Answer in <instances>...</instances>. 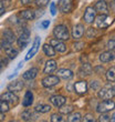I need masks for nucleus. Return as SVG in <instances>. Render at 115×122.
<instances>
[{
  "label": "nucleus",
  "instance_id": "26",
  "mask_svg": "<svg viewBox=\"0 0 115 122\" xmlns=\"http://www.w3.org/2000/svg\"><path fill=\"white\" fill-rule=\"evenodd\" d=\"M5 50H6L7 56H8L10 59H14L17 56H18V53H19V51H18L17 49H14L13 47H8V48H6Z\"/></svg>",
  "mask_w": 115,
  "mask_h": 122
},
{
  "label": "nucleus",
  "instance_id": "43",
  "mask_svg": "<svg viewBox=\"0 0 115 122\" xmlns=\"http://www.w3.org/2000/svg\"><path fill=\"white\" fill-rule=\"evenodd\" d=\"M3 12H5V6H3V2L0 1V16L3 15Z\"/></svg>",
  "mask_w": 115,
  "mask_h": 122
},
{
  "label": "nucleus",
  "instance_id": "28",
  "mask_svg": "<svg viewBox=\"0 0 115 122\" xmlns=\"http://www.w3.org/2000/svg\"><path fill=\"white\" fill-rule=\"evenodd\" d=\"M106 79L110 82H114L115 81V67L110 68L107 72H106Z\"/></svg>",
  "mask_w": 115,
  "mask_h": 122
},
{
  "label": "nucleus",
  "instance_id": "20",
  "mask_svg": "<svg viewBox=\"0 0 115 122\" xmlns=\"http://www.w3.org/2000/svg\"><path fill=\"white\" fill-rule=\"evenodd\" d=\"M57 69V62L54 60H49L47 63H45V67L43 69V72L47 74H50L52 73L53 71Z\"/></svg>",
  "mask_w": 115,
  "mask_h": 122
},
{
  "label": "nucleus",
  "instance_id": "33",
  "mask_svg": "<svg viewBox=\"0 0 115 122\" xmlns=\"http://www.w3.org/2000/svg\"><path fill=\"white\" fill-rule=\"evenodd\" d=\"M62 116L61 114H58V113H54V114H52L51 116V121L52 122H61L62 121Z\"/></svg>",
  "mask_w": 115,
  "mask_h": 122
},
{
  "label": "nucleus",
  "instance_id": "47",
  "mask_svg": "<svg viewBox=\"0 0 115 122\" xmlns=\"http://www.w3.org/2000/svg\"><path fill=\"white\" fill-rule=\"evenodd\" d=\"M112 90H113V94L115 96V84H113V87H112Z\"/></svg>",
  "mask_w": 115,
  "mask_h": 122
},
{
  "label": "nucleus",
  "instance_id": "14",
  "mask_svg": "<svg viewBox=\"0 0 115 122\" xmlns=\"http://www.w3.org/2000/svg\"><path fill=\"white\" fill-rule=\"evenodd\" d=\"M114 59H115V53L112 50L102 52V53L100 55V60L102 61V62H111V61H113Z\"/></svg>",
  "mask_w": 115,
  "mask_h": 122
},
{
  "label": "nucleus",
  "instance_id": "32",
  "mask_svg": "<svg viewBox=\"0 0 115 122\" xmlns=\"http://www.w3.org/2000/svg\"><path fill=\"white\" fill-rule=\"evenodd\" d=\"M7 111H9V104H8V102L3 101V100H0V112L5 113Z\"/></svg>",
  "mask_w": 115,
  "mask_h": 122
},
{
  "label": "nucleus",
  "instance_id": "45",
  "mask_svg": "<svg viewBox=\"0 0 115 122\" xmlns=\"http://www.w3.org/2000/svg\"><path fill=\"white\" fill-rule=\"evenodd\" d=\"M5 120V114L2 112H0V121H3Z\"/></svg>",
  "mask_w": 115,
  "mask_h": 122
},
{
  "label": "nucleus",
  "instance_id": "3",
  "mask_svg": "<svg viewBox=\"0 0 115 122\" xmlns=\"http://www.w3.org/2000/svg\"><path fill=\"white\" fill-rule=\"evenodd\" d=\"M95 25L97 28H101V29H105L113 22L112 18H110L107 15H100L99 17L95 18Z\"/></svg>",
  "mask_w": 115,
  "mask_h": 122
},
{
  "label": "nucleus",
  "instance_id": "30",
  "mask_svg": "<svg viewBox=\"0 0 115 122\" xmlns=\"http://www.w3.org/2000/svg\"><path fill=\"white\" fill-rule=\"evenodd\" d=\"M32 117H33V112L30 111V110H26V111L22 112V114H21V118H22V120H24V121H30V120L32 119Z\"/></svg>",
  "mask_w": 115,
  "mask_h": 122
},
{
  "label": "nucleus",
  "instance_id": "40",
  "mask_svg": "<svg viewBox=\"0 0 115 122\" xmlns=\"http://www.w3.org/2000/svg\"><path fill=\"white\" fill-rule=\"evenodd\" d=\"M50 11H51L52 16H54L55 12H57V9H55V3L54 2H51V5H50Z\"/></svg>",
  "mask_w": 115,
  "mask_h": 122
},
{
  "label": "nucleus",
  "instance_id": "48",
  "mask_svg": "<svg viewBox=\"0 0 115 122\" xmlns=\"http://www.w3.org/2000/svg\"><path fill=\"white\" fill-rule=\"evenodd\" d=\"M0 69H1V64H0Z\"/></svg>",
  "mask_w": 115,
  "mask_h": 122
},
{
  "label": "nucleus",
  "instance_id": "4",
  "mask_svg": "<svg viewBox=\"0 0 115 122\" xmlns=\"http://www.w3.org/2000/svg\"><path fill=\"white\" fill-rule=\"evenodd\" d=\"M58 7L63 13H69L73 10L74 2L73 0H60L58 3Z\"/></svg>",
  "mask_w": 115,
  "mask_h": 122
},
{
  "label": "nucleus",
  "instance_id": "37",
  "mask_svg": "<svg viewBox=\"0 0 115 122\" xmlns=\"http://www.w3.org/2000/svg\"><path fill=\"white\" fill-rule=\"evenodd\" d=\"M107 48L110 50H115V38L114 39H111L107 41Z\"/></svg>",
  "mask_w": 115,
  "mask_h": 122
},
{
  "label": "nucleus",
  "instance_id": "10",
  "mask_svg": "<svg viewBox=\"0 0 115 122\" xmlns=\"http://www.w3.org/2000/svg\"><path fill=\"white\" fill-rule=\"evenodd\" d=\"M50 45L55 49V51L58 52H65L67 51V46L64 45L62 40H59V39H52L50 41Z\"/></svg>",
  "mask_w": 115,
  "mask_h": 122
},
{
  "label": "nucleus",
  "instance_id": "13",
  "mask_svg": "<svg viewBox=\"0 0 115 122\" xmlns=\"http://www.w3.org/2000/svg\"><path fill=\"white\" fill-rule=\"evenodd\" d=\"M74 90H75V92L79 93V94H84L87 91V83L83 80L77 81L74 84Z\"/></svg>",
  "mask_w": 115,
  "mask_h": 122
},
{
  "label": "nucleus",
  "instance_id": "29",
  "mask_svg": "<svg viewBox=\"0 0 115 122\" xmlns=\"http://www.w3.org/2000/svg\"><path fill=\"white\" fill-rule=\"evenodd\" d=\"M82 120V116H81V113L79 112H75V113H72L67 118V121L69 122H79Z\"/></svg>",
  "mask_w": 115,
  "mask_h": 122
},
{
  "label": "nucleus",
  "instance_id": "23",
  "mask_svg": "<svg viewBox=\"0 0 115 122\" xmlns=\"http://www.w3.org/2000/svg\"><path fill=\"white\" fill-rule=\"evenodd\" d=\"M93 72V69L91 67V64L85 62L82 64V67L80 68V74L81 76H90Z\"/></svg>",
  "mask_w": 115,
  "mask_h": 122
},
{
  "label": "nucleus",
  "instance_id": "11",
  "mask_svg": "<svg viewBox=\"0 0 115 122\" xmlns=\"http://www.w3.org/2000/svg\"><path fill=\"white\" fill-rule=\"evenodd\" d=\"M114 96L113 94V90L112 88H110L109 86L102 88L101 90L99 91V97L102 100H106V99H112V97Z\"/></svg>",
  "mask_w": 115,
  "mask_h": 122
},
{
  "label": "nucleus",
  "instance_id": "31",
  "mask_svg": "<svg viewBox=\"0 0 115 122\" xmlns=\"http://www.w3.org/2000/svg\"><path fill=\"white\" fill-rule=\"evenodd\" d=\"M73 111V107L72 106H61L60 107V112L61 113H64V114H67V113H70Z\"/></svg>",
  "mask_w": 115,
  "mask_h": 122
},
{
  "label": "nucleus",
  "instance_id": "44",
  "mask_svg": "<svg viewBox=\"0 0 115 122\" xmlns=\"http://www.w3.org/2000/svg\"><path fill=\"white\" fill-rule=\"evenodd\" d=\"M32 1H34V0H21V3H22V5H29V3H31Z\"/></svg>",
  "mask_w": 115,
  "mask_h": 122
},
{
  "label": "nucleus",
  "instance_id": "22",
  "mask_svg": "<svg viewBox=\"0 0 115 122\" xmlns=\"http://www.w3.org/2000/svg\"><path fill=\"white\" fill-rule=\"evenodd\" d=\"M20 17L23 20H33L35 18V11L33 10H23L20 12Z\"/></svg>",
  "mask_w": 115,
  "mask_h": 122
},
{
  "label": "nucleus",
  "instance_id": "8",
  "mask_svg": "<svg viewBox=\"0 0 115 122\" xmlns=\"http://www.w3.org/2000/svg\"><path fill=\"white\" fill-rule=\"evenodd\" d=\"M40 42H41L40 38H39V37H37V38L34 39V41H33V45H32L31 49H30V51L27 53L26 60H29V59H31L32 57H34L35 53H37V52H38V50H39V47H40Z\"/></svg>",
  "mask_w": 115,
  "mask_h": 122
},
{
  "label": "nucleus",
  "instance_id": "34",
  "mask_svg": "<svg viewBox=\"0 0 115 122\" xmlns=\"http://www.w3.org/2000/svg\"><path fill=\"white\" fill-rule=\"evenodd\" d=\"M99 121H100V122H107V121H111V117L107 116L106 113H102V114H101V117H100Z\"/></svg>",
  "mask_w": 115,
  "mask_h": 122
},
{
  "label": "nucleus",
  "instance_id": "12",
  "mask_svg": "<svg viewBox=\"0 0 115 122\" xmlns=\"http://www.w3.org/2000/svg\"><path fill=\"white\" fill-rule=\"evenodd\" d=\"M1 100L10 103V104H17V103H18V97L14 96L12 91L3 93L2 96H1Z\"/></svg>",
  "mask_w": 115,
  "mask_h": 122
},
{
  "label": "nucleus",
  "instance_id": "7",
  "mask_svg": "<svg viewBox=\"0 0 115 122\" xmlns=\"http://www.w3.org/2000/svg\"><path fill=\"white\" fill-rule=\"evenodd\" d=\"M96 12H100L101 15H107L109 13V6L106 3L105 0H99L94 6Z\"/></svg>",
  "mask_w": 115,
  "mask_h": 122
},
{
  "label": "nucleus",
  "instance_id": "18",
  "mask_svg": "<svg viewBox=\"0 0 115 122\" xmlns=\"http://www.w3.org/2000/svg\"><path fill=\"white\" fill-rule=\"evenodd\" d=\"M39 70L37 68H31V69H29L28 71H26L24 73H23L22 78L24 80H32V79H34L37 77V74H38Z\"/></svg>",
  "mask_w": 115,
  "mask_h": 122
},
{
  "label": "nucleus",
  "instance_id": "9",
  "mask_svg": "<svg viewBox=\"0 0 115 122\" xmlns=\"http://www.w3.org/2000/svg\"><path fill=\"white\" fill-rule=\"evenodd\" d=\"M96 18V11L93 7H87L84 13V20L87 23H92Z\"/></svg>",
  "mask_w": 115,
  "mask_h": 122
},
{
  "label": "nucleus",
  "instance_id": "6",
  "mask_svg": "<svg viewBox=\"0 0 115 122\" xmlns=\"http://www.w3.org/2000/svg\"><path fill=\"white\" fill-rule=\"evenodd\" d=\"M59 82H60V79H59L58 76H50V74L42 80V84H43V87H45V88L53 87V86L58 84Z\"/></svg>",
  "mask_w": 115,
  "mask_h": 122
},
{
  "label": "nucleus",
  "instance_id": "36",
  "mask_svg": "<svg viewBox=\"0 0 115 122\" xmlns=\"http://www.w3.org/2000/svg\"><path fill=\"white\" fill-rule=\"evenodd\" d=\"M50 2V0H35V3L38 7H44Z\"/></svg>",
  "mask_w": 115,
  "mask_h": 122
},
{
  "label": "nucleus",
  "instance_id": "19",
  "mask_svg": "<svg viewBox=\"0 0 115 122\" xmlns=\"http://www.w3.org/2000/svg\"><path fill=\"white\" fill-rule=\"evenodd\" d=\"M57 76L64 79V80H69V79H71V78L73 77V73L69 69H60V70H58Z\"/></svg>",
  "mask_w": 115,
  "mask_h": 122
},
{
  "label": "nucleus",
  "instance_id": "17",
  "mask_svg": "<svg viewBox=\"0 0 115 122\" xmlns=\"http://www.w3.org/2000/svg\"><path fill=\"white\" fill-rule=\"evenodd\" d=\"M84 26L83 25H77V26L73 28V31H72V37H73L75 40H79V39L83 36L84 33Z\"/></svg>",
  "mask_w": 115,
  "mask_h": 122
},
{
  "label": "nucleus",
  "instance_id": "38",
  "mask_svg": "<svg viewBox=\"0 0 115 122\" xmlns=\"http://www.w3.org/2000/svg\"><path fill=\"white\" fill-rule=\"evenodd\" d=\"M84 47V43L83 42H77V43H74L73 45V48L74 50H77V51H79V50H81V49Z\"/></svg>",
  "mask_w": 115,
  "mask_h": 122
},
{
  "label": "nucleus",
  "instance_id": "25",
  "mask_svg": "<svg viewBox=\"0 0 115 122\" xmlns=\"http://www.w3.org/2000/svg\"><path fill=\"white\" fill-rule=\"evenodd\" d=\"M43 51L48 57H54L55 56V49L51 45H48V43L43 45Z\"/></svg>",
  "mask_w": 115,
  "mask_h": 122
},
{
  "label": "nucleus",
  "instance_id": "21",
  "mask_svg": "<svg viewBox=\"0 0 115 122\" xmlns=\"http://www.w3.org/2000/svg\"><path fill=\"white\" fill-rule=\"evenodd\" d=\"M23 88V82L21 81H14L12 83H10L8 86V90L9 91H13V92H19L22 90Z\"/></svg>",
  "mask_w": 115,
  "mask_h": 122
},
{
  "label": "nucleus",
  "instance_id": "35",
  "mask_svg": "<svg viewBox=\"0 0 115 122\" xmlns=\"http://www.w3.org/2000/svg\"><path fill=\"white\" fill-rule=\"evenodd\" d=\"M83 121H84V122H94V121H95V119H94L93 114L89 113V114H85V116H84Z\"/></svg>",
  "mask_w": 115,
  "mask_h": 122
},
{
  "label": "nucleus",
  "instance_id": "15",
  "mask_svg": "<svg viewBox=\"0 0 115 122\" xmlns=\"http://www.w3.org/2000/svg\"><path fill=\"white\" fill-rule=\"evenodd\" d=\"M65 101H67V99H65L63 96H53L50 98V102H51L53 106L58 107V108H60L61 106L65 104Z\"/></svg>",
  "mask_w": 115,
  "mask_h": 122
},
{
  "label": "nucleus",
  "instance_id": "46",
  "mask_svg": "<svg viewBox=\"0 0 115 122\" xmlns=\"http://www.w3.org/2000/svg\"><path fill=\"white\" fill-rule=\"evenodd\" d=\"M111 121H113V122H115V113L113 114L112 117H111Z\"/></svg>",
  "mask_w": 115,
  "mask_h": 122
},
{
  "label": "nucleus",
  "instance_id": "41",
  "mask_svg": "<svg viewBox=\"0 0 115 122\" xmlns=\"http://www.w3.org/2000/svg\"><path fill=\"white\" fill-rule=\"evenodd\" d=\"M99 87H100V82H99V81H92V83H91V88H92L93 90H96Z\"/></svg>",
  "mask_w": 115,
  "mask_h": 122
},
{
  "label": "nucleus",
  "instance_id": "24",
  "mask_svg": "<svg viewBox=\"0 0 115 122\" xmlns=\"http://www.w3.org/2000/svg\"><path fill=\"white\" fill-rule=\"evenodd\" d=\"M32 102H33V94H32L31 91H27L22 101L23 107H30L32 104Z\"/></svg>",
  "mask_w": 115,
  "mask_h": 122
},
{
  "label": "nucleus",
  "instance_id": "42",
  "mask_svg": "<svg viewBox=\"0 0 115 122\" xmlns=\"http://www.w3.org/2000/svg\"><path fill=\"white\" fill-rule=\"evenodd\" d=\"M92 35L93 36L95 35V31H94V29H93V28H90L89 31H87V37H89V38H92Z\"/></svg>",
  "mask_w": 115,
  "mask_h": 122
},
{
  "label": "nucleus",
  "instance_id": "2",
  "mask_svg": "<svg viewBox=\"0 0 115 122\" xmlns=\"http://www.w3.org/2000/svg\"><path fill=\"white\" fill-rule=\"evenodd\" d=\"M114 109H115V102L110 99H106L104 101H102V102H100L97 104V107H96V111L100 113H106Z\"/></svg>",
  "mask_w": 115,
  "mask_h": 122
},
{
  "label": "nucleus",
  "instance_id": "16",
  "mask_svg": "<svg viewBox=\"0 0 115 122\" xmlns=\"http://www.w3.org/2000/svg\"><path fill=\"white\" fill-rule=\"evenodd\" d=\"M2 37H3V40L5 41H7V42H9L10 45L12 43V42H14L17 40L16 39V35H14V32L12 31V30H10V29H7V30H5L3 31V35H2Z\"/></svg>",
  "mask_w": 115,
  "mask_h": 122
},
{
  "label": "nucleus",
  "instance_id": "5",
  "mask_svg": "<svg viewBox=\"0 0 115 122\" xmlns=\"http://www.w3.org/2000/svg\"><path fill=\"white\" fill-rule=\"evenodd\" d=\"M17 41H18V45H19V47L21 49L26 48L27 45H28L29 41H30V31H29L28 29H26L24 31H22Z\"/></svg>",
  "mask_w": 115,
  "mask_h": 122
},
{
  "label": "nucleus",
  "instance_id": "27",
  "mask_svg": "<svg viewBox=\"0 0 115 122\" xmlns=\"http://www.w3.org/2000/svg\"><path fill=\"white\" fill-rule=\"evenodd\" d=\"M51 110V107L49 104H38L35 107V111L37 112H40V113H47Z\"/></svg>",
  "mask_w": 115,
  "mask_h": 122
},
{
  "label": "nucleus",
  "instance_id": "39",
  "mask_svg": "<svg viewBox=\"0 0 115 122\" xmlns=\"http://www.w3.org/2000/svg\"><path fill=\"white\" fill-rule=\"evenodd\" d=\"M49 26H50V20H43V21L40 23V27H41L42 29H47Z\"/></svg>",
  "mask_w": 115,
  "mask_h": 122
},
{
  "label": "nucleus",
  "instance_id": "1",
  "mask_svg": "<svg viewBox=\"0 0 115 122\" xmlns=\"http://www.w3.org/2000/svg\"><path fill=\"white\" fill-rule=\"evenodd\" d=\"M53 35H54V37L57 39H59V40H62V41H64V40H67V39L70 38L69 30H67V28L65 26H63V25H60V26H57V27H55L54 30H53Z\"/></svg>",
  "mask_w": 115,
  "mask_h": 122
}]
</instances>
